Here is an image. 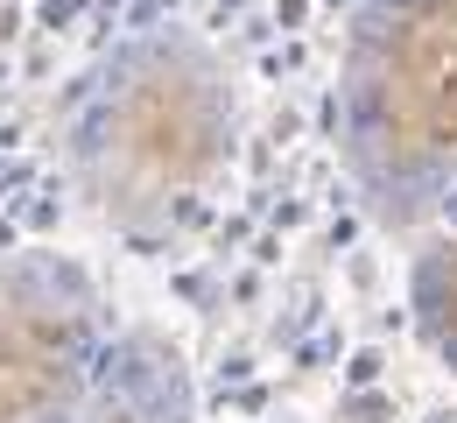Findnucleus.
<instances>
[{
    "label": "nucleus",
    "mask_w": 457,
    "mask_h": 423,
    "mask_svg": "<svg viewBox=\"0 0 457 423\" xmlns=\"http://www.w3.org/2000/svg\"><path fill=\"white\" fill-rule=\"evenodd\" d=\"M239 148V71L204 29H141L99 63L71 114V170L92 212L162 241L219 190Z\"/></svg>",
    "instance_id": "obj_1"
},
{
    "label": "nucleus",
    "mask_w": 457,
    "mask_h": 423,
    "mask_svg": "<svg viewBox=\"0 0 457 423\" xmlns=\"http://www.w3.org/2000/svg\"><path fill=\"white\" fill-rule=\"evenodd\" d=\"M331 148L380 233H415L457 183V0H359L331 78Z\"/></svg>",
    "instance_id": "obj_2"
},
{
    "label": "nucleus",
    "mask_w": 457,
    "mask_h": 423,
    "mask_svg": "<svg viewBox=\"0 0 457 423\" xmlns=\"http://www.w3.org/2000/svg\"><path fill=\"white\" fill-rule=\"evenodd\" d=\"M106 303L85 268L21 254L0 268V423H78L106 353Z\"/></svg>",
    "instance_id": "obj_3"
},
{
    "label": "nucleus",
    "mask_w": 457,
    "mask_h": 423,
    "mask_svg": "<svg viewBox=\"0 0 457 423\" xmlns=\"http://www.w3.org/2000/svg\"><path fill=\"white\" fill-rule=\"evenodd\" d=\"M78 423H197V388H190L183 353L162 332L106 339Z\"/></svg>",
    "instance_id": "obj_4"
},
{
    "label": "nucleus",
    "mask_w": 457,
    "mask_h": 423,
    "mask_svg": "<svg viewBox=\"0 0 457 423\" xmlns=\"http://www.w3.org/2000/svg\"><path fill=\"white\" fill-rule=\"evenodd\" d=\"M408 241H415V254H408V325H415L422 353L457 381V183Z\"/></svg>",
    "instance_id": "obj_5"
},
{
    "label": "nucleus",
    "mask_w": 457,
    "mask_h": 423,
    "mask_svg": "<svg viewBox=\"0 0 457 423\" xmlns=\"http://www.w3.org/2000/svg\"><path fill=\"white\" fill-rule=\"evenodd\" d=\"M451 423H457V417H451Z\"/></svg>",
    "instance_id": "obj_6"
}]
</instances>
